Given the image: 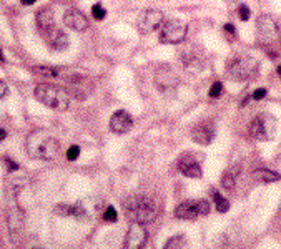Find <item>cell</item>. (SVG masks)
Wrapping results in <instances>:
<instances>
[{"label": "cell", "instance_id": "obj_1", "mask_svg": "<svg viewBox=\"0 0 281 249\" xmlns=\"http://www.w3.org/2000/svg\"><path fill=\"white\" fill-rule=\"evenodd\" d=\"M25 186L23 178H14L7 183V221H8V233L14 244L20 243L23 234V223L25 214L19 203V193Z\"/></svg>", "mask_w": 281, "mask_h": 249}, {"label": "cell", "instance_id": "obj_2", "mask_svg": "<svg viewBox=\"0 0 281 249\" xmlns=\"http://www.w3.org/2000/svg\"><path fill=\"white\" fill-rule=\"evenodd\" d=\"M25 150L33 159L50 161L58 153V140L47 130H33L25 140Z\"/></svg>", "mask_w": 281, "mask_h": 249}, {"label": "cell", "instance_id": "obj_3", "mask_svg": "<svg viewBox=\"0 0 281 249\" xmlns=\"http://www.w3.org/2000/svg\"><path fill=\"white\" fill-rule=\"evenodd\" d=\"M33 96H35L37 101H40L42 105H45V107L52 110H57V112L69 110L70 101H72V96H70V93L65 88L50 85V83H40V85H37L35 90H33Z\"/></svg>", "mask_w": 281, "mask_h": 249}, {"label": "cell", "instance_id": "obj_4", "mask_svg": "<svg viewBox=\"0 0 281 249\" xmlns=\"http://www.w3.org/2000/svg\"><path fill=\"white\" fill-rule=\"evenodd\" d=\"M226 71H228L230 78L236 80V82H246L258 75L259 63L255 57L248 53H236L228 60L226 65Z\"/></svg>", "mask_w": 281, "mask_h": 249}, {"label": "cell", "instance_id": "obj_5", "mask_svg": "<svg viewBox=\"0 0 281 249\" xmlns=\"http://www.w3.org/2000/svg\"><path fill=\"white\" fill-rule=\"evenodd\" d=\"M125 208H127L128 216H132L138 223H152L158 214L155 201L146 195L130 196L125 203Z\"/></svg>", "mask_w": 281, "mask_h": 249}, {"label": "cell", "instance_id": "obj_6", "mask_svg": "<svg viewBox=\"0 0 281 249\" xmlns=\"http://www.w3.org/2000/svg\"><path fill=\"white\" fill-rule=\"evenodd\" d=\"M276 132H278V123H276V118L270 113H259L251 120L248 126L250 136L258 141L273 140L276 136Z\"/></svg>", "mask_w": 281, "mask_h": 249}, {"label": "cell", "instance_id": "obj_7", "mask_svg": "<svg viewBox=\"0 0 281 249\" xmlns=\"http://www.w3.org/2000/svg\"><path fill=\"white\" fill-rule=\"evenodd\" d=\"M178 62L182 65V68L188 75H196L203 70L205 67V58L203 55L195 45H185L182 50L178 52Z\"/></svg>", "mask_w": 281, "mask_h": 249}, {"label": "cell", "instance_id": "obj_8", "mask_svg": "<svg viewBox=\"0 0 281 249\" xmlns=\"http://www.w3.org/2000/svg\"><path fill=\"white\" fill-rule=\"evenodd\" d=\"M188 32V25L180 19H168L163 20L160 27V42L162 44H180L185 40Z\"/></svg>", "mask_w": 281, "mask_h": 249}, {"label": "cell", "instance_id": "obj_9", "mask_svg": "<svg viewBox=\"0 0 281 249\" xmlns=\"http://www.w3.org/2000/svg\"><path fill=\"white\" fill-rule=\"evenodd\" d=\"M153 83H155V88H157L160 93L173 95L178 87V77L171 67H168L166 63H162V65H158L157 70H155Z\"/></svg>", "mask_w": 281, "mask_h": 249}, {"label": "cell", "instance_id": "obj_10", "mask_svg": "<svg viewBox=\"0 0 281 249\" xmlns=\"http://www.w3.org/2000/svg\"><path fill=\"white\" fill-rule=\"evenodd\" d=\"M278 23L271 15L263 14L257 20V35L258 42L263 45H271L278 37Z\"/></svg>", "mask_w": 281, "mask_h": 249}, {"label": "cell", "instance_id": "obj_11", "mask_svg": "<svg viewBox=\"0 0 281 249\" xmlns=\"http://www.w3.org/2000/svg\"><path fill=\"white\" fill-rule=\"evenodd\" d=\"M163 23V14L157 8H146L140 14L137 20V27H138V32L141 35H150L153 33L157 28H160Z\"/></svg>", "mask_w": 281, "mask_h": 249}, {"label": "cell", "instance_id": "obj_12", "mask_svg": "<svg viewBox=\"0 0 281 249\" xmlns=\"http://www.w3.org/2000/svg\"><path fill=\"white\" fill-rule=\"evenodd\" d=\"M145 244H146V229L143 227V225H140L138 221L133 223V225L128 227L127 236H125L123 248L138 249V248H143Z\"/></svg>", "mask_w": 281, "mask_h": 249}, {"label": "cell", "instance_id": "obj_13", "mask_svg": "<svg viewBox=\"0 0 281 249\" xmlns=\"http://www.w3.org/2000/svg\"><path fill=\"white\" fill-rule=\"evenodd\" d=\"M215 125L211 121H201L191 130V140L198 145H210L215 138Z\"/></svg>", "mask_w": 281, "mask_h": 249}, {"label": "cell", "instance_id": "obj_14", "mask_svg": "<svg viewBox=\"0 0 281 249\" xmlns=\"http://www.w3.org/2000/svg\"><path fill=\"white\" fill-rule=\"evenodd\" d=\"M133 126V118L128 112L125 110H118L115 112L110 118V130L117 135H125L132 130Z\"/></svg>", "mask_w": 281, "mask_h": 249}, {"label": "cell", "instance_id": "obj_15", "mask_svg": "<svg viewBox=\"0 0 281 249\" xmlns=\"http://www.w3.org/2000/svg\"><path fill=\"white\" fill-rule=\"evenodd\" d=\"M44 35H45V40H47V45L52 50H55V52H64V50L69 48L70 39L60 28L53 27L52 30H48L47 33H44Z\"/></svg>", "mask_w": 281, "mask_h": 249}, {"label": "cell", "instance_id": "obj_16", "mask_svg": "<svg viewBox=\"0 0 281 249\" xmlns=\"http://www.w3.org/2000/svg\"><path fill=\"white\" fill-rule=\"evenodd\" d=\"M64 23L75 32H82L89 27V19L77 8H70L64 15Z\"/></svg>", "mask_w": 281, "mask_h": 249}, {"label": "cell", "instance_id": "obj_17", "mask_svg": "<svg viewBox=\"0 0 281 249\" xmlns=\"http://www.w3.org/2000/svg\"><path fill=\"white\" fill-rule=\"evenodd\" d=\"M178 170L183 176H187V178H201V175H203L200 161H196L191 156H183V158L180 159Z\"/></svg>", "mask_w": 281, "mask_h": 249}, {"label": "cell", "instance_id": "obj_18", "mask_svg": "<svg viewBox=\"0 0 281 249\" xmlns=\"http://www.w3.org/2000/svg\"><path fill=\"white\" fill-rule=\"evenodd\" d=\"M175 216L178 219H196L200 216V206H198V201H183L180 203L175 209Z\"/></svg>", "mask_w": 281, "mask_h": 249}, {"label": "cell", "instance_id": "obj_19", "mask_svg": "<svg viewBox=\"0 0 281 249\" xmlns=\"http://www.w3.org/2000/svg\"><path fill=\"white\" fill-rule=\"evenodd\" d=\"M35 20H37V25H39L42 33H47L48 30H52V28L55 27V15H53L52 8H48V7L40 8V10L37 12Z\"/></svg>", "mask_w": 281, "mask_h": 249}, {"label": "cell", "instance_id": "obj_20", "mask_svg": "<svg viewBox=\"0 0 281 249\" xmlns=\"http://www.w3.org/2000/svg\"><path fill=\"white\" fill-rule=\"evenodd\" d=\"M240 166H230L228 170L223 173V176H221V186L225 189H228V191H232V189L236 186V181H238V176H240Z\"/></svg>", "mask_w": 281, "mask_h": 249}, {"label": "cell", "instance_id": "obj_21", "mask_svg": "<svg viewBox=\"0 0 281 249\" xmlns=\"http://www.w3.org/2000/svg\"><path fill=\"white\" fill-rule=\"evenodd\" d=\"M33 73L40 75V77H47V78H67L70 80L69 75L64 70L55 68V67H33L32 68Z\"/></svg>", "mask_w": 281, "mask_h": 249}, {"label": "cell", "instance_id": "obj_22", "mask_svg": "<svg viewBox=\"0 0 281 249\" xmlns=\"http://www.w3.org/2000/svg\"><path fill=\"white\" fill-rule=\"evenodd\" d=\"M253 178L258 180L259 183H275V181L281 180V176L276 171L268 170V168H258L253 173Z\"/></svg>", "mask_w": 281, "mask_h": 249}, {"label": "cell", "instance_id": "obj_23", "mask_svg": "<svg viewBox=\"0 0 281 249\" xmlns=\"http://www.w3.org/2000/svg\"><path fill=\"white\" fill-rule=\"evenodd\" d=\"M188 246V239L185 236L177 234L173 238H170L168 241L165 243V249H175V248H187Z\"/></svg>", "mask_w": 281, "mask_h": 249}, {"label": "cell", "instance_id": "obj_24", "mask_svg": "<svg viewBox=\"0 0 281 249\" xmlns=\"http://www.w3.org/2000/svg\"><path fill=\"white\" fill-rule=\"evenodd\" d=\"M213 200H215V203H216V209L220 211V213H226V211L230 209V201L226 200V198L221 196L220 193L213 191Z\"/></svg>", "mask_w": 281, "mask_h": 249}, {"label": "cell", "instance_id": "obj_25", "mask_svg": "<svg viewBox=\"0 0 281 249\" xmlns=\"http://www.w3.org/2000/svg\"><path fill=\"white\" fill-rule=\"evenodd\" d=\"M75 206H69V204H58L55 208V213L60 214V216H73Z\"/></svg>", "mask_w": 281, "mask_h": 249}, {"label": "cell", "instance_id": "obj_26", "mask_svg": "<svg viewBox=\"0 0 281 249\" xmlns=\"http://www.w3.org/2000/svg\"><path fill=\"white\" fill-rule=\"evenodd\" d=\"M92 15H94L95 20H103L105 17H107V10H105L100 3H95V5L92 7Z\"/></svg>", "mask_w": 281, "mask_h": 249}, {"label": "cell", "instance_id": "obj_27", "mask_svg": "<svg viewBox=\"0 0 281 249\" xmlns=\"http://www.w3.org/2000/svg\"><path fill=\"white\" fill-rule=\"evenodd\" d=\"M221 93H223V83L215 82L210 88V98H218V96H221Z\"/></svg>", "mask_w": 281, "mask_h": 249}, {"label": "cell", "instance_id": "obj_28", "mask_svg": "<svg viewBox=\"0 0 281 249\" xmlns=\"http://www.w3.org/2000/svg\"><path fill=\"white\" fill-rule=\"evenodd\" d=\"M117 218H118V214H117V209L113 208V206H108V208L105 209V213H103V219L107 223H115Z\"/></svg>", "mask_w": 281, "mask_h": 249}, {"label": "cell", "instance_id": "obj_29", "mask_svg": "<svg viewBox=\"0 0 281 249\" xmlns=\"http://www.w3.org/2000/svg\"><path fill=\"white\" fill-rule=\"evenodd\" d=\"M78 156H80V146H77V145L70 146L69 151H67V159H69V161H75Z\"/></svg>", "mask_w": 281, "mask_h": 249}, {"label": "cell", "instance_id": "obj_30", "mask_svg": "<svg viewBox=\"0 0 281 249\" xmlns=\"http://www.w3.org/2000/svg\"><path fill=\"white\" fill-rule=\"evenodd\" d=\"M238 15H240V19L243 20V22H246V20L250 19L251 12H250V8L245 5V3H241V5L238 7Z\"/></svg>", "mask_w": 281, "mask_h": 249}, {"label": "cell", "instance_id": "obj_31", "mask_svg": "<svg viewBox=\"0 0 281 249\" xmlns=\"http://www.w3.org/2000/svg\"><path fill=\"white\" fill-rule=\"evenodd\" d=\"M198 206H200V214H208L210 213V203L208 201L200 200L198 201Z\"/></svg>", "mask_w": 281, "mask_h": 249}, {"label": "cell", "instance_id": "obj_32", "mask_svg": "<svg viewBox=\"0 0 281 249\" xmlns=\"http://www.w3.org/2000/svg\"><path fill=\"white\" fill-rule=\"evenodd\" d=\"M266 93H268L266 88H258V90H255V93H253V100H261V98H265Z\"/></svg>", "mask_w": 281, "mask_h": 249}, {"label": "cell", "instance_id": "obj_33", "mask_svg": "<svg viewBox=\"0 0 281 249\" xmlns=\"http://www.w3.org/2000/svg\"><path fill=\"white\" fill-rule=\"evenodd\" d=\"M7 91H8V88H7V83H5V82H2V80H0V100H2L3 96L7 95Z\"/></svg>", "mask_w": 281, "mask_h": 249}, {"label": "cell", "instance_id": "obj_34", "mask_svg": "<svg viewBox=\"0 0 281 249\" xmlns=\"http://www.w3.org/2000/svg\"><path fill=\"white\" fill-rule=\"evenodd\" d=\"M5 164L8 166V171H15L17 168H19V166H17V163L10 161V159H8V158H5Z\"/></svg>", "mask_w": 281, "mask_h": 249}, {"label": "cell", "instance_id": "obj_35", "mask_svg": "<svg viewBox=\"0 0 281 249\" xmlns=\"http://www.w3.org/2000/svg\"><path fill=\"white\" fill-rule=\"evenodd\" d=\"M225 32L232 33V35H233V37H234V35H236V30H234V27H233V25H232V23H226V25H225Z\"/></svg>", "mask_w": 281, "mask_h": 249}, {"label": "cell", "instance_id": "obj_36", "mask_svg": "<svg viewBox=\"0 0 281 249\" xmlns=\"http://www.w3.org/2000/svg\"><path fill=\"white\" fill-rule=\"evenodd\" d=\"M20 2H22L23 5H32V3H35L37 0H20Z\"/></svg>", "mask_w": 281, "mask_h": 249}, {"label": "cell", "instance_id": "obj_37", "mask_svg": "<svg viewBox=\"0 0 281 249\" xmlns=\"http://www.w3.org/2000/svg\"><path fill=\"white\" fill-rule=\"evenodd\" d=\"M5 136H7L5 130H2V128H0V141H2V140H5Z\"/></svg>", "mask_w": 281, "mask_h": 249}, {"label": "cell", "instance_id": "obj_38", "mask_svg": "<svg viewBox=\"0 0 281 249\" xmlns=\"http://www.w3.org/2000/svg\"><path fill=\"white\" fill-rule=\"evenodd\" d=\"M0 60H2V62H3V55H2V52H0Z\"/></svg>", "mask_w": 281, "mask_h": 249}, {"label": "cell", "instance_id": "obj_39", "mask_svg": "<svg viewBox=\"0 0 281 249\" xmlns=\"http://www.w3.org/2000/svg\"><path fill=\"white\" fill-rule=\"evenodd\" d=\"M278 73L281 75V67H278Z\"/></svg>", "mask_w": 281, "mask_h": 249}, {"label": "cell", "instance_id": "obj_40", "mask_svg": "<svg viewBox=\"0 0 281 249\" xmlns=\"http://www.w3.org/2000/svg\"><path fill=\"white\" fill-rule=\"evenodd\" d=\"M226 2H234V0H226Z\"/></svg>", "mask_w": 281, "mask_h": 249}]
</instances>
